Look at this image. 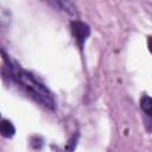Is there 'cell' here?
<instances>
[{"mask_svg": "<svg viewBox=\"0 0 152 152\" xmlns=\"http://www.w3.org/2000/svg\"><path fill=\"white\" fill-rule=\"evenodd\" d=\"M71 32H72V36L75 37V40L77 42V44L82 48L83 43L86 42V39L88 38V36L90 33V28L86 23L76 20V21L71 23Z\"/></svg>", "mask_w": 152, "mask_h": 152, "instance_id": "obj_2", "label": "cell"}, {"mask_svg": "<svg viewBox=\"0 0 152 152\" xmlns=\"http://www.w3.org/2000/svg\"><path fill=\"white\" fill-rule=\"evenodd\" d=\"M15 133V128L13 124L8 120H2L0 121V134L5 138H11Z\"/></svg>", "mask_w": 152, "mask_h": 152, "instance_id": "obj_3", "label": "cell"}, {"mask_svg": "<svg viewBox=\"0 0 152 152\" xmlns=\"http://www.w3.org/2000/svg\"><path fill=\"white\" fill-rule=\"evenodd\" d=\"M0 118H1V115H0Z\"/></svg>", "mask_w": 152, "mask_h": 152, "instance_id": "obj_5", "label": "cell"}, {"mask_svg": "<svg viewBox=\"0 0 152 152\" xmlns=\"http://www.w3.org/2000/svg\"><path fill=\"white\" fill-rule=\"evenodd\" d=\"M12 74H13V77L18 81V83H20L38 102H40L45 107L53 108L55 101H53L51 94L31 74H28L27 71L23 70L18 65L12 66Z\"/></svg>", "mask_w": 152, "mask_h": 152, "instance_id": "obj_1", "label": "cell"}, {"mask_svg": "<svg viewBox=\"0 0 152 152\" xmlns=\"http://www.w3.org/2000/svg\"><path fill=\"white\" fill-rule=\"evenodd\" d=\"M140 107L150 116L151 112H152V100H151V97L147 96V95H144L141 97V100H140Z\"/></svg>", "mask_w": 152, "mask_h": 152, "instance_id": "obj_4", "label": "cell"}]
</instances>
